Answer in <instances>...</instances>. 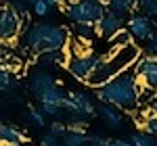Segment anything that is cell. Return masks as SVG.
<instances>
[{"mask_svg":"<svg viewBox=\"0 0 157 146\" xmlns=\"http://www.w3.org/2000/svg\"><path fill=\"white\" fill-rule=\"evenodd\" d=\"M140 90L143 84L138 82L136 71L128 69L121 75L113 77L111 82H107L105 86H101L94 90V96L103 102V104H113L120 111H128L132 113L140 107Z\"/></svg>","mask_w":157,"mask_h":146,"instance_id":"cell-1","label":"cell"},{"mask_svg":"<svg viewBox=\"0 0 157 146\" xmlns=\"http://www.w3.org/2000/svg\"><path fill=\"white\" fill-rule=\"evenodd\" d=\"M143 50L138 48V44H128V46H121V48H111L107 54L101 57V63L94 69V73L86 79L84 84L90 86V88H101L107 82H111L113 77L121 75L124 71L132 69L136 61L140 59Z\"/></svg>","mask_w":157,"mask_h":146,"instance_id":"cell-2","label":"cell"},{"mask_svg":"<svg viewBox=\"0 0 157 146\" xmlns=\"http://www.w3.org/2000/svg\"><path fill=\"white\" fill-rule=\"evenodd\" d=\"M21 44L34 54L65 50L67 46V31L52 23H34L27 25L21 34Z\"/></svg>","mask_w":157,"mask_h":146,"instance_id":"cell-3","label":"cell"},{"mask_svg":"<svg viewBox=\"0 0 157 146\" xmlns=\"http://www.w3.org/2000/svg\"><path fill=\"white\" fill-rule=\"evenodd\" d=\"M86 46H88L86 42L75 40V46L69 48L67 61H65L67 71L71 73L75 79H80V82H86L94 73V69L98 67V63H101V57H103V54H94L92 50H88Z\"/></svg>","mask_w":157,"mask_h":146,"instance_id":"cell-4","label":"cell"},{"mask_svg":"<svg viewBox=\"0 0 157 146\" xmlns=\"http://www.w3.org/2000/svg\"><path fill=\"white\" fill-rule=\"evenodd\" d=\"M67 19L71 23H98L107 13V0H80L67 4Z\"/></svg>","mask_w":157,"mask_h":146,"instance_id":"cell-5","label":"cell"},{"mask_svg":"<svg viewBox=\"0 0 157 146\" xmlns=\"http://www.w3.org/2000/svg\"><path fill=\"white\" fill-rule=\"evenodd\" d=\"M23 17L11 9V4L0 2V42H13L21 36Z\"/></svg>","mask_w":157,"mask_h":146,"instance_id":"cell-6","label":"cell"},{"mask_svg":"<svg viewBox=\"0 0 157 146\" xmlns=\"http://www.w3.org/2000/svg\"><path fill=\"white\" fill-rule=\"evenodd\" d=\"M63 111L65 113H69L73 115L78 121L82 119V117H90V115H94V102H92V98L88 96L86 92H69L65 100H63Z\"/></svg>","mask_w":157,"mask_h":146,"instance_id":"cell-7","label":"cell"},{"mask_svg":"<svg viewBox=\"0 0 157 146\" xmlns=\"http://www.w3.org/2000/svg\"><path fill=\"white\" fill-rule=\"evenodd\" d=\"M134 71H136V77L138 82L151 90L157 92V54L155 52H143L140 59L134 65Z\"/></svg>","mask_w":157,"mask_h":146,"instance_id":"cell-8","label":"cell"},{"mask_svg":"<svg viewBox=\"0 0 157 146\" xmlns=\"http://www.w3.org/2000/svg\"><path fill=\"white\" fill-rule=\"evenodd\" d=\"M55 86H57V82H55V77L48 71H34L27 77V88H29V92L36 98L44 96L50 88H55Z\"/></svg>","mask_w":157,"mask_h":146,"instance_id":"cell-9","label":"cell"},{"mask_svg":"<svg viewBox=\"0 0 157 146\" xmlns=\"http://www.w3.org/2000/svg\"><path fill=\"white\" fill-rule=\"evenodd\" d=\"M121 29H124V17L115 15V13H109V11L101 17V21L97 23V34L101 38H107V40H111Z\"/></svg>","mask_w":157,"mask_h":146,"instance_id":"cell-10","label":"cell"},{"mask_svg":"<svg viewBox=\"0 0 157 146\" xmlns=\"http://www.w3.org/2000/svg\"><path fill=\"white\" fill-rule=\"evenodd\" d=\"M27 140L29 138L21 127L11 123H0V146H25Z\"/></svg>","mask_w":157,"mask_h":146,"instance_id":"cell-11","label":"cell"},{"mask_svg":"<svg viewBox=\"0 0 157 146\" xmlns=\"http://www.w3.org/2000/svg\"><path fill=\"white\" fill-rule=\"evenodd\" d=\"M128 29H130V34L134 38H138V40H149V36L153 34V23H151V17H147V15H132L130 19H128Z\"/></svg>","mask_w":157,"mask_h":146,"instance_id":"cell-12","label":"cell"},{"mask_svg":"<svg viewBox=\"0 0 157 146\" xmlns=\"http://www.w3.org/2000/svg\"><path fill=\"white\" fill-rule=\"evenodd\" d=\"M121 113L124 111H120L117 107H113V104H101L98 107L101 119L107 123L109 127H115V130H121V125H124V115Z\"/></svg>","mask_w":157,"mask_h":146,"instance_id":"cell-13","label":"cell"},{"mask_svg":"<svg viewBox=\"0 0 157 146\" xmlns=\"http://www.w3.org/2000/svg\"><path fill=\"white\" fill-rule=\"evenodd\" d=\"M134 6H138V0H107V11L115 13L120 17H126L134 11Z\"/></svg>","mask_w":157,"mask_h":146,"instance_id":"cell-14","label":"cell"},{"mask_svg":"<svg viewBox=\"0 0 157 146\" xmlns=\"http://www.w3.org/2000/svg\"><path fill=\"white\" fill-rule=\"evenodd\" d=\"M73 34H75V40L88 42L97 36V23H73Z\"/></svg>","mask_w":157,"mask_h":146,"instance_id":"cell-15","label":"cell"},{"mask_svg":"<svg viewBox=\"0 0 157 146\" xmlns=\"http://www.w3.org/2000/svg\"><path fill=\"white\" fill-rule=\"evenodd\" d=\"M128 142L132 146H157V138L151 134H147V132H134L126 138Z\"/></svg>","mask_w":157,"mask_h":146,"instance_id":"cell-16","label":"cell"},{"mask_svg":"<svg viewBox=\"0 0 157 146\" xmlns=\"http://www.w3.org/2000/svg\"><path fill=\"white\" fill-rule=\"evenodd\" d=\"M61 61H67V54L63 57V50L44 52V54H40V57H38V63H40L42 67H55V65H59Z\"/></svg>","mask_w":157,"mask_h":146,"instance_id":"cell-17","label":"cell"},{"mask_svg":"<svg viewBox=\"0 0 157 146\" xmlns=\"http://www.w3.org/2000/svg\"><path fill=\"white\" fill-rule=\"evenodd\" d=\"M88 140H90V136H86V134L67 132L61 138V146H84V144H88Z\"/></svg>","mask_w":157,"mask_h":146,"instance_id":"cell-18","label":"cell"},{"mask_svg":"<svg viewBox=\"0 0 157 146\" xmlns=\"http://www.w3.org/2000/svg\"><path fill=\"white\" fill-rule=\"evenodd\" d=\"M132 34H130V29L128 27H124L121 31H117L115 36L109 40V44H111V48H121V46H128V44H134L132 42Z\"/></svg>","mask_w":157,"mask_h":146,"instance_id":"cell-19","label":"cell"},{"mask_svg":"<svg viewBox=\"0 0 157 146\" xmlns=\"http://www.w3.org/2000/svg\"><path fill=\"white\" fill-rule=\"evenodd\" d=\"M140 127H143V132L157 138V115L155 113H145V119L140 121Z\"/></svg>","mask_w":157,"mask_h":146,"instance_id":"cell-20","label":"cell"},{"mask_svg":"<svg viewBox=\"0 0 157 146\" xmlns=\"http://www.w3.org/2000/svg\"><path fill=\"white\" fill-rule=\"evenodd\" d=\"M27 119L34 123V125H38V127H44L46 125V115L40 109H36V107H29L27 109Z\"/></svg>","mask_w":157,"mask_h":146,"instance_id":"cell-21","label":"cell"},{"mask_svg":"<svg viewBox=\"0 0 157 146\" xmlns=\"http://www.w3.org/2000/svg\"><path fill=\"white\" fill-rule=\"evenodd\" d=\"M138 9L147 17H157V0H147V2H138Z\"/></svg>","mask_w":157,"mask_h":146,"instance_id":"cell-22","label":"cell"},{"mask_svg":"<svg viewBox=\"0 0 157 146\" xmlns=\"http://www.w3.org/2000/svg\"><path fill=\"white\" fill-rule=\"evenodd\" d=\"M13 84V73L0 65V92H6Z\"/></svg>","mask_w":157,"mask_h":146,"instance_id":"cell-23","label":"cell"},{"mask_svg":"<svg viewBox=\"0 0 157 146\" xmlns=\"http://www.w3.org/2000/svg\"><path fill=\"white\" fill-rule=\"evenodd\" d=\"M32 11L36 13L38 17H46V15H48V11H50V6H48V2H46V0H34Z\"/></svg>","mask_w":157,"mask_h":146,"instance_id":"cell-24","label":"cell"},{"mask_svg":"<svg viewBox=\"0 0 157 146\" xmlns=\"http://www.w3.org/2000/svg\"><path fill=\"white\" fill-rule=\"evenodd\" d=\"M40 146H61V138H57L52 132H48L40 138Z\"/></svg>","mask_w":157,"mask_h":146,"instance_id":"cell-25","label":"cell"},{"mask_svg":"<svg viewBox=\"0 0 157 146\" xmlns=\"http://www.w3.org/2000/svg\"><path fill=\"white\" fill-rule=\"evenodd\" d=\"M50 132H52V134L57 136V138H63V136L67 134V132H69V130H67V125H63V123H52V125H50Z\"/></svg>","mask_w":157,"mask_h":146,"instance_id":"cell-26","label":"cell"},{"mask_svg":"<svg viewBox=\"0 0 157 146\" xmlns=\"http://www.w3.org/2000/svg\"><path fill=\"white\" fill-rule=\"evenodd\" d=\"M88 144H90V146H109V144H111V140H109V138H103V136H90Z\"/></svg>","mask_w":157,"mask_h":146,"instance_id":"cell-27","label":"cell"},{"mask_svg":"<svg viewBox=\"0 0 157 146\" xmlns=\"http://www.w3.org/2000/svg\"><path fill=\"white\" fill-rule=\"evenodd\" d=\"M11 9H15V11H17V13H19V15H21V17L25 19V13H27V6H25V4L21 2V0H13V2H11Z\"/></svg>","mask_w":157,"mask_h":146,"instance_id":"cell-28","label":"cell"},{"mask_svg":"<svg viewBox=\"0 0 157 146\" xmlns=\"http://www.w3.org/2000/svg\"><path fill=\"white\" fill-rule=\"evenodd\" d=\"M109 146H132V144H130L128 140H120V138H117V140H111Z\"/></svg>","mask_w":157,"mask_h":146,"instance_id":"cell-29","label":"cell"},{"mask_svg":"<svg viewBox=\"0 0 157 146\" xmlns=\"http://www.w3.org/2000/svg\"><path fill=\"white\" fill-rule=\"evenodd\" d=\"M149 109H151V113H155V115H157V98L151 102V104H149Z\"/></svg>","mask_w":157,"mask_h":146,"instance_id":"cell-30","label":"cell"},{"mask_svg":"<svg viewBox=\"0 0 157 146\" xmlns=\"http://www.w3.org/2000/svg\"><path fill=\"white\" fill-rule=\"evenodd\" d=\"M46 2H48L50 9H52V6H59V4H61V0H46Z\"/></svg>","mask_w":157,"mask_h":146,"instance_id":"cell-31","label":"cell"},{"mask_svg":"<svg viewBox=\"0 0 157 146\" xmlns=\"http://www.w3.org/2000/svg\"><path fill=\"white\" fill-rule=\"evenodd\" d=\"M153 52H155V54H157V44H153Z\"/></svg>","mask_w":157,"mask_h":146,"instance_id":"cell-32","label":"cell"},{"mask_svg":"<svg viewBox=\"0 0 157 146\" xmlns=\"http://www.w3.org/2000/svg\"><path fill=\"white\" fill-rule=\"evenodd\" d=\"M75 2H80V0H69V4H75Z\"/></svg>","mask_w":157,"mask_h":146,"instance_id":"cell-33","label":"cell"},{"mask_svg":"<svg viewBox=\"0 0 157 146\" xmlns=\"http://www.w3.org/2000/svg\"><path fill=\"white\" fill-rule=\"evenodd\" d=\"M138 2H147V0H138Z\"/></svg>","mask_w":157,"mask_h":146,"instance_id":"cell-34","label":"cell"},{"mask_svg":"<svg viewBox=\"0 0 157 146\" xmlns=\"http://www.w3.org/2000/svg\"><path fill=\"white\" fill-rule=\"evenodd\" d=\"M155 98H157V92H155Z\"/></svg>","mask_w":157,"mask_h":146,"instance_id":"cell-35","label":"cell"}]
</instances>
